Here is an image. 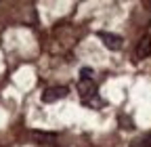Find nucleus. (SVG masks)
<instances>
[{
    "mask_svg": "<svg viewBox=\"0 0 151 147\" xmlns=\"http://www.w3.org/2000/svg\"><path fill=\"white\" fill-rule=\"evenodd\" d=\"M78 93L88 103L92 97H97V84L92 82V78H80L78 80Z\"/></svg>",
    "mask_w": 151,
    "mask_h": 147,
    "instance_id": "obj_1",
    "label": "nucleus"
},
{
    "mask_svg": "<svg viewBox=\"0 0 151 147\" xmlns=\"http://www.w3.org/2000/svg\"><path fill=\"white\" fill-rule=\"evenodd\" d=\"M67 97V86H50L42 93V103H57Z\"/></svg>",
    "mask_w": 151,
    "mask_h": 147,
    "instance_id": "obj_2",
    "label": "nucleus"
},
{
    "mask_svg": "<svg viewBox=\"0 0 151 147\" xmlns=\"http://www.w3.org/2000/svg\"><path fill=\"white\" fill-rule=\"evenodd\" d=\"M99 36V40L105 44V48H109V50H120L122 48V36H118V34H109V32H99L97 34Z\"/></svg>",
    "mask_w": 151,
    "mask_h": 147,
    "instance_id": "obj_3",
    "label": "nucleus"
},
{
    "mask_svg": "<svg viewBox=\"0 0 151 147\" xmlns=\"http://www.w3.org/2000/svg\"><path fill=\"white\" fill-rule=\"evenodd\" d=\"M134 55H137V59H147L149 55H151V36H149V34H145L143 38L139 40Z\"/></svg>",
    "mask_w": 151,
    "mask_h": 147,
    "instance_id": "obj_4",
    "label": "nucleus"
},
{
    "mask_svg": "<svg viewBox=\"0 0 151 147\" xmlns=\"http://www.w3.org/2000/svg\"><path fill=\"white\" fill-rule=\"evenodd\" d=\"M32 139H34L36 143H40V145H46V143H52V141L57 139V135H55V133H40V130H34V133H32Z\"/></svg>",
    "mask_w": 151,
    "mask_h": 147,
    "instance_id": "obj_5",
    "label": "nucleus"
},
{
    "mask_svg": "<svg viewBox=\"0 0 151 147\" xmlns=\"http://www.w3.org/2000/svg\"><path fill=\"white\" fill-rule=\"evenodd\" d=\"M118 122H120V126L124 128V130H132V128H134V120H132L130 116H126V114H120Z\"/></svg>",
    "mask_w": 151,
    "mask_h": 147,
    "instance_id": "obj_6",
    "label": "nucleus"
},
{
    "mask_svg": "<svg viewBox=\"0 0 151 147\" xmlns=\"http://www.w3.org/2000/svg\"><path fill=\"white\" fill-rule=\"evenodd\" d=\"M132 147H151V133H147L141 141H134V145Z\"/></svg>",
    "mask_w": 151,
    "mask_h": 147,
    "instance_id": "obj_7",
    "label": "nucleus"
},
{
    "mask_svg": "<svg viewBox=\"0 0 151 147\" xmlns=\"http://www.w3.org/2000/svg\"><path fill=\"white\" fill-rule=\"evenodd\" d=\"M90 74H92V71H90L88 67H86V69H82V78H90Z\"/></svg>",
    "mask_w": 151,
    "mask_h": 147,
    "instance_id": "obj_8",
    "label": "nucleus"
}]
</instances>
